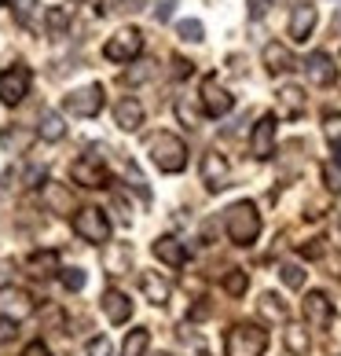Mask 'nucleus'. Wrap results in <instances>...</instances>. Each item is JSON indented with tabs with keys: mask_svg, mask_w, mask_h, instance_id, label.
Here are the masks:
<instances>
[{
	"mask_svg": "<svg viewBox=\"0 0 341 356\" xmlns=\"http://www.w3.org/2000/svg\"><path fill=\"white\" fill-rule=\"evenodd\" d=\"M224 228H228V239H231L235 246H253V243H257V235H260L257 206H253V202H235V206L228 209Z\"/></svg>",
	"mask_w": 341,
	"mask_h": 356,
	"instance_id": "f257e3e1",
	"label": "nucleus"
},
{
	"mask_svg": "<svg viewBox=\"0 0 341 356\" xmlns=\"http://www.w3.org/2000/svg\"><path fill=\"white\" fill-rule=\"evenodd\" d=\"M151 162L162 169V173H180L188 165V143L173 133H154L151 136Z\"/></svg>",
	"mask_w": 341,
	"mask_h": 356,
	"instance_id": "f03ea898",
	"label": "nucleus"
},
{
	"mask_svg": "<svg viewBox=\"0 0 341 356\" xmlns=\"http://www.w3.org/2000/svg\"><path fill=\"white\" fill-rule=\"evenodd\" d=\"M268 346V334L257 323H235L228 338H224V353L228 356H260Z\"/></svg>",
	"mask_w": 341,
	"mask_h": 356,
	"instance_id": "7ed1b4c3",
	"label": "nucleus"
},
{
	"mask_svg": "<svg viewBox=\"0 0 341 356\" xmlns=\"http://www.w3.org/2000/svg\"><path fill=\"white\" fill-rule=\"evenodd\" d=\"M103 103H107L103 85H85V88L70 92V96H63V111L70 118H96L103 111Z\"/></svg>",
	"mask_w": 341,
	"mask_h": 356,
	"instance_id": "20e7f679",
	"label": "nucleus"
},
{
	"mask_svg": "<svg viewBox=\"0 0 341 356\" xmlns=\"http://www.w3.org/2000/svg\"><path fill=\"white\" fill-rule=\"evenodd\" d=\"M143 51V33L136 26H125V30H117L107 44H103V56L110 63H133L136 56Z\"/></svg>",
	"mask_w": 341,
	"mask_h": 356,
	"instance_id": "39448f33",
	"label": "nucleus"
},
{
	"mask_svg": "<svg viewBox=\"0 0 341 356\" xmlns=\"http://www.w3.org/2000/svg\"><path fill=\"white\" fill-rule=\"evenodd\" d=\"M70 177H74V184H81V188H107V184H110L107 162H103L96 151H88V154L77 158V162L70 165Z\"/></svg>",
	"mask_w": 341,
	"mask_h": 356,
	"instance_id": "423d86ee",
	"label": "nucleus"
},
{
	"mask_svg": "<svg viewBox=\"0 0 341 356\" xmlns=\"http://www.w3.org/2000/svg\"><path fill=\"white\" fill-rule=\"evenodd\" d=\"M74 232L81 235L85 243H107L110 239V220H107V213L103 209H96V206H88V209H81V213H74Z\"/></svg>",
	"mask_w": 341,
	"mask_h": 356,
	"instance_id": "0eeeda50",
	"label": "nucleus"
},
{
	"mask_svg": "<svg viewBox=\"0 0 341 356\" xmlns=\"http://www.w3.org/2000/svg\"><path fill=\"white\" fill-rule=\"evenodd\" d=\"M30 92V67H11V70H0V103L8 107H19Z\"/></svg>",
	"mask_w": 341,
	"mask_h": 356,
	"instance_id": "6e6552de",
	"label": "nucleus"
},
{
	"mask_svg": "<svg viewBox=\"0 0 341 356\" xmlns=\"http://www.w3.org/2000/svg\"><path fill=\"white\" fill-rule=\"evenodd\" d=\"M202 107H206V114H209V118H224V114L235 107L231 92H228V88H220L217 74H209L206 81H202Z\"/></svg>",
	"mask_w": 341,
	"mask_h": 356,
	"instance_id": "1a4fd4ad",
	"label": "nucleus"
},
{
	"mask_svg": "<svg viewBox=\"0 0 341 356\" xmlns=\"http://www.w3.org/2000/svg\"><path fill=\"white\" fill-rule=\"evenodd\" d=\"M250 154L257 158V162H268V158L275 154V118H272V114H265V118H260V122L253 125Z\"/></svg>",
	"mask_w": 341,
	"mask_h": 356,
	"instance_id": "9d476101",
	"label": "nucleus"
},
{
	"mask_svg": "<svg viewBox=\"0 0 341 356\" xmlns=\"http://www.w3.org/2000/svg\"><path fill=\"white\" fill-rule=\"evenodd\" d=\"M301 312H305V320L316 327V331L331 327V320H334V305H331V298H326L323 290H312V294L305 298V305H301Z\"/></svg>",
	"mask_w": 341,
	"mask_h": 356,
	"instance_id": "9b49d317",
	"label": "nucleus"
},
{
	"mask_svg": "<svg viewBox=\"0 0 341 356\" xmlns=\"http://www.w3.org/2000/svg\"><path fill=\"white\" fill-rule=\"evenodd\" d=\"M305 74L312 77V85H319V88L338 81V67H334V59L326 56V51H312V56L305 59Z\"/></svg>",
	"mask_w": 341,
	"mask_h": 356,
	"instance_id": "f8f14e48",
	"label": "nucleus"
},
{
	"mask_svg": "<svg viewBox=\"0 0 341 356\" xmlns=\"http://www.w3.org/2000/svg\"><path fill=\"white\" fill-rule=\"evenodd\" d=\"M202 184H206L209 191L228 188V162H224V154L206 151V158H202Z\"/></svg>",
	"mask_w": 341,
	"mask_h": 356,
	"instance_id": "ddd939ff",
	"label": "nucleus"
},
{
	"mask_svg": "<svg viewBox=\"0 0 341 356\" xmlns=\"http://www.w3.org/2000/svg\"><path fill=\"white\" fill-rule=\"evenodd\" d=\"M103 312H107L110 323H128V316H133V301H128V294H122L117 286H107L103 290Z\"/></svg>",
	"mask_w": 341,
	"mask_h": 356,
	"instance_id": "4468645a",
	"label": "nucleus"
},
{
	"mask_svg": "<svg viewBox=\"0 0 341 356\" xmlns=\"http://www.w3.org/2000/svg\"><path fill=\"white\" fill-rule=\"evenodd\" d=\"M312 30H316V8L312 4H297L294 15H290V41L294 44H305Z\"/></svg>",
	"mask_w": 341,
	"mask_h": 356,
	"instance_id": "2eb2a0df",
	"label": "nucleus"
},
{
	"mask_svg": "<svg viewBox=\"0 0 341 356\" xmlns=\"http://www.w3.org/2000/svg\"><path fill=\"white\" fill-rule=\"evenodd\" d=\"M0 309H4V316H11V320H22V316L33 312V298L19 286H8V290H0Z\"/></svg>",
	"mask_w": 341,
	"mask_h": 356,
	"instance_id": "dca6fc26",
	"label": "nucleus"
},
{
	"mask_svg": "<svg viewBox=\"0 0 341 356\" xmlns=\"http://www.w3.org/2000/svg\"><path fill=\"white\" fill-rule=\"evenodd\" d=\"M114 122H117V129H125V133H136V129L143 125V107H140V99H133V96L117 99V103H114Z\"/></svg>",
	"mask_w": 341,
	"mask_h": 356,
	"instance_id": "f3484780",
	"label": "nucleus"
},
{
	"mask_svg": "<svg viewBox=\"0 0 341 356\" xmlns=\"http://www.w3.org/2000/svg\"><path fill=\"white\" fill-rule=\"evenodd\" d=\"M154 257L165 261L169 268H183V265H188V250H183V243L173 239V235H162V239H154Z\"/></svg>",
	"mask_w": 341,
	"mask_h": 356,
	"instance_id": "a211bd4d",
	"label": "nucleus"
},
{
	"mask_svg": "<svg viewBox=\"0 0 341 356\" xmlns=\"http://www.w3.org/2000/svg\"><path fill=\"white\" fill-rule=\"evenodd\" d=\"M26 272L37 275V280H48V275L63 272L59 268V254H56V250H37V254L26 257Z\"/></svg>",
	"mask_w": 341,
	"mask_h": 356,
	"instance_id": "6ab92c4d",
	"label": "nucleus"
},
{
	"mask_svg": "<svg viewBox=\"0 0 341 356\" xmlns=\"http://www.w3.org/2000/svg\"><path fill=\"white\" fill-rule=\"evenodd\" d=\"M265 67L272 74H286V70H297V59L290 56V48H283L279 41L265 44Z\"/></svg>",
	"mask_w": 341,
	"mask_h": 356,
	"instance_id": "aec40b11",
	"label": "nucleus"
},
{
	"mask_svg": "<svg viewBox=\"0 0 341 356\" xmlns=\"http://www.w3.org/2000/svg\"><path fill=\"white\" fill-rule=\"evenodd\" d=\"M140 286H143V294H147L151 305H165L169 294H173V286H169L158 272H140Z\"/></svg>",
	"mask_w": 341,
	"mask_h": 356,
	"instance_id": "412c9836",
	"label": "nucleus"
},
{
	"mask_svg": "<svg viewBox=\"0 0 341 356\" xmlns=\"http://www.w3.org/2000/svg\"><path fill=\"white\" fill-rule=\"evenodd\" d=\"M275 96H279V107H283L286 118H301V114H305V92H301L297 85H283Z\"/></svg>",
	"mask_w": 341,
	"mask_h": 356,
	"instance_id": "4be33fe9",
	"label": "nucleus"
},
{
	"mask_svg": "<svg viewBox=\"0 0 341 356\" xmlns=\"http://www.w3.org/2000/svg\"><path fill=\"white\" fill-rule=\"evenodd\" d=\"M37 133H41V140H48V143H59L63 136H67V125H63V118L56 111H44L41 114V129H37Z\"/></svg>",
	"mask_w": 341,
	"mask_h": 356,
	"instance_id": "5701e85b",
	"label": "nucleus"
},
{
	"mask_svg": "<svg viewBox=\"0 0 341 356\" xmlns=\"http://www.w3.org/2000/svg\"><path fill=\"white\" fill-rule=\"evenodd\" d=\"M44 202L51 213H70V191L63 184H44Z\"/></svg>",
	"mask_w": 341,
	"mask_h": 356,
	"instance_id": "b1692460",
	"label": "nucleus"
},
{
	"mask_svg": "<svg viewBox=\"0 0 341 356\" xmlns=\"http://www.w3.org/2000/svg\"><path fill=\"white\" fill-rule=\"evenodd\" d=\"M283 346L290 349L294 356H308L312 341H308V334H305V327H286V331H283Z\"/></svg>",
	"mask_w": 341,
	"mask_h": 356,
	"instance_id": "393cba45",
	"label": "nucleus"
},
{
	"mask_svg": "<svg viewBox=\"0 0 341 356\" xmlns=\"http://www.w3.org/2000/svg\"><path fill=\"white\" fill-rule=\"evenodd\" d=\"M257 309H260V316H265L268 323H286V305L275 294H260Z\"/></svg>",
	"mask_w": 341,
	"mask_h": 356,
	"instance_id": "a878e982",
	"label": "nucleus"
},
{
	"mask_svg": "<svg viewBox=\"0 0 341 356\" xmlns=\"http://www.w3.org/2000/svg\"><path fill=\"white\" fill-rule=\"evenodd\" d=\"M147 346H151V331L147 327H136V331H128L125 346H122V356H143Z\"/></svg>",
	"mask_w": 341,
	"mask_h": 356,
	"instance_id": "bb28decb",
	"label": "nucleus"
},
{
	"mask_svg": "<svg viewBox=\"0 0 341 356\" xmlns=\"http://www.w3.org/2000/svg\"><path fill=\"white\" fill-rule=\"evenodd\" d=\"M33 143V133H26V129H4L0 133V147L4 151H26Z\"/></svg>",
	"mask_w": 341,
	"mask_h": 356,
	"instance_id": "cd10ccee",
	"label": "nucleus"
},
{
	"mask_svg": "<svg viewBox=\"0 0 341 356\" xmlns=\"http://www.w3.org/2000/svg\"><path fill=\"white\" fill-rule=\"evenodd\" d=\"M44 26H48L51 37H63V33H67V26H70V11L67 8H48Z\"/></svg>",
	"mask_w": 341,
	"mask_h": 356,
	"instance_id": "c85d7f7f",
	"label": "nucleus"
},
{
	"mask_svg": "<svg viewBox=\"0 0 341 356\" xmlns=\"http://www.w3.org/2000/svg\"><path fill=\"white\" fill-rule=\"evenodd\" d=\"M176 33L183 37V41H194V44L206 41V26H202L199 19H180V22H176Z\"/></svg>",
	"mask_w": 341,
	"mask_h": 356,
	"instance_id": "c756f323",
	"label": "nucleus"
},
{
	"mask_svg": "<svg viewBox=\"0 0 341 356\" xmlns=\"http://www.w3.org/2000/svg\"><path fill=\"white\" fill-rule=\"evenodd\" d=\"M246 286H250V275H246L242 268L228 272V280H224V290H228L231 298H242V294H246Z\"/></svg>",
	"mask_w": 341,
	"mask_h": 356,
	"instance_id": "7c9ffc66",
	"label": "nucleus"
},
{
	"mask_svg": "<svg viewBox=\"0 0 341 356\" xmlns=\"http://www.w3.org/2000/svg\"><path fill=\"white\" fill-rule=\"evenodd\" d=\"M279 275H283V283L290 286V290H301V286H305V268H301V265H283Z\"/></svg>",
	"mask_w": 341,
	"mask_h": 356,
	"instance_id": "2f4dec72",
	"label": "nucleus"
},
{
	"mask_svg": "<svg viewBox=\"0 0 341 356\" xmlns=\"http://www.w3.org/2000/svg\"><path fill=\"white\" fill-rule=\"evenodd\" d=\"M323 184L334 195H341V162H323Z\"/></svg>",
	"mask_w": 341,
	"mask_h": 356,
	"instance_id": "473e14b6",
	"label": "nucleus"
},
{
	"mask_svg": "<svg viewBox=\"0 0 341 356\" xmlns=\"http://www.w3.org/2000/svg\"><path fill=\"white\" fill-rule=\"evenodd\" d=\"M128 257H133V250H128V246H117V254H110V261H107V272H110V275H122V272L128 268Z\"/></svg>",
	"mask_w": 341,
	"mask_h": 356,
	"instance_id": "72a5a7b5",
	"label": "nucleus"
},
{
	"mask_svg": "<svg viewBox=\"0 0 341 356\" xmlns=\"http://www.w3.org/2000/svg\"><path fill=\"white\" fill-rule=\"evenodd\" d=\"M59 283L67 286V290H81L85 286V272L81 268H63L59 272Z\"/></svg>",
	"mask_w": 341,
	"mask_h": 356,
	"instance_id": "f704fd0d",
	"label": "nucleus"
},
{
	"mask_svg": "<svg viewBox=\"0 0 341 356\" xmlns=\"http://www.w3.org/2000/svg\"><path fill=\"white\" fill-rule=\"evenodd\" d=\"M326 140H331V147H334V154H338V162H341V122L338 118H326Z\"/></svg>",
	"mask_w": 341,
	"mask_h": 356,
	"instance_id": "c9c22d12",
	"label": "nucleus"
},
{
	"mask_svg": "<svg viewBox=\"0 0 341 356\" xmlns=\"http://www.w3.org/2000/svg\"><path fill=\"white\" fill-rule=\"evenodd\" d=\"M11 8H15V19H19L22 26H30L33 11H37V0H11Z\"/></svg>",
	"mask_w": 341,
	"mask_h": 356,
	"instance_id": "e433bc0d",
	"label": "nucleus"
},
{
	"mask_svg": "<svg viewBox=\"0 0 341 356\" xmlns=\"http://www.w3.org/2000/svg\"><path fill=\"white\" fill-rule=\"evenodd\" d=\"M15 334H19V320H11V316L0 312V346H4V341H11Z\"/></svg>",
	"mask_w": 341,
	"mask_h": 356,
	"instance_id": "4c0bfd02",
	"label": "nucleus"
},
{
	"mask_svg": "<svg viewBox=\"0 0 341 356\" xmlns=\"http://www.w3.org/2000/svg\"><path fill=\"white\" fill-rule=\"evenodd\" d=\"M88 356H110V338L107 334H99V338H92L88 346H85Z\"/></svg>",
	"mask_w": 341,
	"mask_h": 356,
	"instance_id": "58836bf2",
	"label": "nucleus"
},
{
	"mask_svg": "<svg viewBox=\"0 0 341 356\" xmlns=\"http://www.w3.org/2000/svg\"><path fill=\"white\" fill-rule=\"evenodd\" d=\"M143 0H103V8L107 11H140Z\"/></svg>",
	"mask_w": 341,
	"mask_h": 356,
	"instance_id": "ea45409f",
	"label": "nucleus"
},
{
	"mask_svg": "<svg viewBox=\"0 0 341 356\" xmlns=\"http://www.w3.org/2000/svg\"><path fill=\"white\" fill-rule=\"evenodd\" d=\"M268 8H272V0H250V15L253 19H265Z\"/></svg>",
	"mask_w": 341,
	"mask_h": 356,
	"instance_id": "a19ab883",
	"label": "nucleus"
},
{
	"mask_svg": "<svg viewBox=\"0 0 341 356\" xmlns=\"http://www.w3.org/2000/svg\"><path fill=\"white\" fill-rule=\"evenodd\" d=\"M22 356H51V353H48L44 341H30V346L22 349Z\"/></svg>",
	"mask_w": 341,
	"mask_h": 356,
	"instance_id": "79ce46f5",
	"label": "nucleus"
},
{
	"mask_svg": "<svg viewBox=\"0 0 341 356\" xmlns=\"http://www.w3.org/2000/svg\"><path fill=\"white\" fill-rule=\"evenodd\" d=\"M173 8H176V0H165V4L154 11V19H158V22H169V19H173Z\"/></svg>",
	"mask_w": 341,
	"mask_h": 356,
	"instance_id": "37998d69",
	"label": "nucleus"
},
{
	"mask_svg": "<svg viewBox=\"0 0 341 356\" xmlns=\"http://www.w3.org/2000/svg\"><path fill=\"white\" fill-rule=\"evenodd\" d=\"M188 74H191V63L180 59V56H173V77H188Z\"/></svg>",
	"mask_w": 341,
	"mask_h": 356,
	"instance_id": "c03bdc74",
	"label": "nucleus"
},
{
	"mask_svg": "<svg viewBox=\"0 0 341 356\" xmlns=\"http://www.w3.org/2000/svg\"><path fill=\"white\" fill-rule=\"evenodd\" d=\"M41 180H44V169H41V165H33L30 173H26V188H37Z\"/></svg>",
	"mask_w": 341,
	"mask_h": 356,
	"instance_id": "a18cd8bd",
	"label": "nucleus"
},
{
	"mask_svg": "<svg viewBox=\"0 0 341 356\" xmlns=\"http://www.w3.org/2000/svg\"><path fill=\"white\" fill-rule=\"evenodd\" d=\"M319 254H323L319 239H316V243H305V246H301V257H319Z\"/></svg>",
	"mask_w": 341,
	"mask_h": 356,
	"instance_id": "49530a36",
	"label": "nucleus"
},
{
	"mask_svg": "<svg viewBox=\"0 0 341 356\" xmlns=\"http://www.w3.org/2000/svg\"><path fill=\"white\" fill-rule=\"evenodd\" d=\"M338 26H341V11H338Z\"/></svg>",
	"mask_w": 341,
	"mask_h": 356,
	"instance_id": "de8ad7c7",
	"label": "nucleus"
},
{
	"mask_svg": "<svg viewBox=\"0 0 341 356\" xmlns=\"http://www.w3.org/2000/svg\"><path fill=\"white\" fill-rule=\"evenodd\" d=\"M158 356H169V353H158Z\"/></svg>",
	"mask_w": 341,
	"mask_h": 356,
	"instance_id": "09e8293b",
	"label": "nucleus"
}]
</instances>
